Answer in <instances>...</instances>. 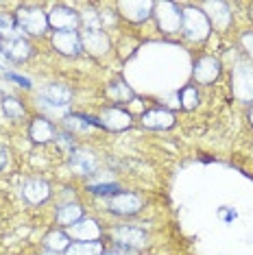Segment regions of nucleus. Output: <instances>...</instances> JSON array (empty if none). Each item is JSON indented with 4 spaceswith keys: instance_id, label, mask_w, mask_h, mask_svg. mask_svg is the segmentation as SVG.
<instances>
[{
    "instance_id": "nucleus-38",
    "label": "nucleus",
    "mask_w": 253,
    "mask_h": 255,
    "mask_svg": "<svg viewBox=\"0 0 253 255\" xmlns=\"http://www.w3.org/2000/svg\"><path fill=\"white\" fill-rule=\"evenodd\" d=\"M42 255H59V253H55V251H46V249H44V253Z\"/></svg>"
},
{
    "instance_id": "nucleus-13",
    "label": "nucleus",
    "mask_w": 253,
    "mask_h": 255,
    "mask_svg": "<svg viewBox=\"0 0 253 255\" xmlns=\"http://www.w3.org/2000/svg\"><path fill=\"white\" fill-rule=\"evenodd\" d=\"M22 196L31 203V205H39V203L50 199V185L42 181V179H28L22 185Z\"/></svg>"
},
{
    "instance_id": "nucleus-18",
    "label": "nucleus",
    "mask_w": 253,
    "mask_h": 255,
    "mask_svg": "<svg viewBox=\"0 0 253 255\" xmlns=\"http://www.w3.org/2000/svg\"><path fill=\"white\" fill-rule=\"evenodd\" d=\"M28 135H31V140H33V142L46 144V142L55 140V129H53V125H50L46 118H35V120L31 123Z\"/></svg>"
},
{
    "instance_id": "nucleus-36",
    "label": "nucleus",
    "mask_w": 253,
    "mask_h": 255,
    "mask_svg": "<svg viewBox=\"0 0 253 255\" xmlns=\"http://www.w3.org/2000/svg\"><path fill=\"white\" fill-rule=\"evenodd\" d=\"M103 255H133V253L125 251V249H116V251H109V253H103Z\"/></svg>"
},
{
    "instance_id": "nucleus-28",
    "label": "nucleus",
    "mask_w": 253,
    "mask_h": 255,
    "mask_svg": "<svg viewBox=\"0 0 253 255\" xmlns=\"http://www.w3.org/2000/svg\"><path fill=\"white\" fill-rule=\"evenodd\" d=\"M90 194H101V196H114L120 192V185L118 183H90Z\"/></svg>"
},
{
    "instance_id": "nucleus-27",
    "label": "nucleus",
    "mask_w": 253,
    "mask_h": 255,
    "mask_svg": "<svg viewBox=\"0 0 253 255\" xmlns=\"http://www.w3.org/2000/svg\"><path fill=\"white\" fill-rule=\"evenodd\" d=\"M2 112L7 118H22L24 116V107H22V103L18 101V98H13V96H9V98H4L2 101Z\"/></svg>"
},
{
    "instance_id": "nucleus-16",
    "label": "nucleus",
    "mask_w": 253,
    "mask_h": 255,
    "mask_svg": "<svg viewBox=\"0 0 253 255\" xmlns=\"http://www.w3.org/2000/svg\"><path fill=\"white\" fill-rule=\"evenodd\" d=\"M142 125L146 129H170L175 125V116L168 109H151V112L142 114Z\"/></svg>"
},
{
    "instance_id": "nucleus-23",
    "label": "nucleus",
    "mask_w": 253,
    "mask_h": 255,
    "mask_svg": "<svg viewBox=\"0 0 253 255\" xmlns=\"http://www.w3.org/2000/svg\"><path fill=\"white\" fill-rule=\"evenodd\" d=\"M81 44H85L90 48V53L94 50L96 55H103L107 50V37H105V33H101V31H88L85 33V39H81Z\"/></svg>"
},
{
    "instance_id": "nucleus-26",
    "label": "nucleus",
    "mask_w": 253,
    "mask_h": 255,
    "mask_svg": "<svg viewBox=\"0 0 253 255\" xmlns=\"http://www.w3.org/2000/svg\"><path fill=\"white\" fill-rule=\"evenodd\" d=\"M15 35H20L18 24H15V18L0 11V37L9 39V37H15Z\"/></svg>"
},
{
    "instance_id": "nucleus-24",
    "label": "nucleus",
    "mask_w": 253,
    "mask_h": 255,
    "mask_svg": "<svg viewBox=\"0 0 253 255\" xmlns=\"http://www.w3.org/2000/svg\"><path fill=\"white\" fill-rule=\"evenodd\" d=\"M66 255H103V245L96 242H74L66 249Z\"/></svg>"
},
{
    "instance_id": "nucleus-4",
    "label": "nucleus",
    "mask_w": 253,
    "mask_h": 255,
    "mask_svg": "<svg viewBox=\"0 0 253 255\" xmlns=\"http://www.w3.org/2000/svg\"><path fill=\"white\" fill-rule=\"evenodd\" d=\"M107 210L116 216H133L142 210V199L133 192H118L107 199Z\"/></svg>"
},
{
    "instance_id": "nucleus-7",
    "label": "nucleus",
    "mask_w": 253,
    "mask_h": 255,
    "mask_svg": "<svg viewBox=\"0 0 253 255\" xmlns=\"http://www.w3.org/2000/svg\"><path fill=\"white\" fill-rule=\"evenodd\" d=\"M79 22V13L68 7H55L48 15V26H53L55 31H77Z\"/></svg>"
},
{
    "instance_id": "nucleus-20",
    "label": "nucleus",
    "mask_w": 253,
    "mask_h": 255,
    "mask_svg": "<svg viewBox=\"0 0 253 255\" xmlns=\"http://www.w3.org/2000/svg\"><path fill=\"white\" fill-rule=\"evenodd\" d=\"M70 247V236L66 231H50L48 236L44 238V249L46 251H55V253H61Z\"/></svg>"
},
{
    "instance_id": "nucleus-34",
    "label": "nucleus",
    "mask_w": 253,
    "mask_h": 255,
    "mask_svg": "<svg viewBox=\"0 0 253 255\" xmlns=\"http://www.w3.org/2000/svg\"><path fill=\"white\" fill-rule=\"evenodd\" d=\"M7 161H9V150L4 146H0V170L7 166Z\"/></svg>"
},
{
    "instance_id": "nucleus-3",
    "label": "nucleus",
    "mask_w": 253,
    "mask_h": 255,
    "mask_svg": "<svg viewBox=\"0 0 253 255\" xmlns=\"http://www.w3.org/2000/svg\"><path fill=\"white\" fill-rule=\"evenodd\" d=\"M234 94L240 101H253V66L238 61L234 68Z\"/></svg>"
},
{
    "instance_id": "nucleus-32",
    "label": "nucleus",
    "mask_w": 253,
    "mask_h": 255,
    "mask_svg": "<svg viewBox=\"0 0 253 255\" xmlns=\"http://www.w3.org/2000/svg\"><path fill=\"white\" fill-rule=\"evenodd\" d=\"M243 46L247 48L249 57H253V33H245L243 35Z\"/></svg>"
},
{
    "instance_id": "nucleus-33",
    "label": "nucleus",
    "mask_w": 253,
    "mask_h": 255,
    "mask_svg": "<svg viewBox=\"0 0 253 255\" xmlns=\"http://www.w3.org/2000/svg\"><path fill=\"white\" fill-rule=\"evenodd\" d=\"M7 77L11 79V81H15V83H18L20 85V88H31V81H28V79H24V77H18V74H7Z\"/></svg>"
},
{
    "instance_id": "nucleus-29",
    "label": "nucleus",
    "mask_w": 253,
    "mask_h": 255,
    "mask_svg": "<svg viewBox=\"0 0 253 255\" xmlns=\"http://www.w3.org/2000/svg\"><path fill=\"white\" fill-rule=\"evenodd\" d=\"M179 98H181V107L183 109H194L199 105V92H197V88H183Z\"/></svg>"
},
{
    "instance_id": "nucleus-2",
    "label": "nucleus",
    "mask_w": 253,
    "mask_h": 255,
    "mask_svg": "<svg viewBox=\"0 0 253 255\" xmlns=\"http://www.w3.org/2000/svg\"><path fill=\"white\" fill-rule=\"evenodd\" d=\"M15 24H18L20 33L24 31L26 35H42L46 31V26H48V15H44L35 7H24L15 15Z\"/></svg>"
},
{
    "instance_id": "nucleus-19",
    "label": "nucleus",
    "mask_w": 253,
    "mask_h": 255,
    "mask_svg": "<svg viewBox=\"0 0 253 255\" xmlns=\"http://www.w3.org/2000/svg\"><path fill=\"white\" fill-rule=\"evenodd\" d=\"M81 218H83V207L79 205V203H68V205H61L59 210H57V223L66 225V227L79 223Z\"/></svg>"
},
{
    "instance_id": "nucleus-37",
    "label": "nucleus",
    "mask_w": 253,
    "mask_h": 255,
    "mask_svg": "<svg viewBox=\"0 0 253 255\" xmlns=\"http://www.w3.org/2000/svg\"><path fill=\"white\" fill-rule=\"evenodd\" d=\"M249 120H251V125H253V103H251V107H249Z\"/></svg>"
},
{
    "instance_id": "nucleus-6",
    "label": "nucleus",
    "mask_w": 253,
    "mask_h": 255,
    "mask_svg": "<svg viewBox=\"0 0 253 255\" xmlns=\"http://www.w3.org/2000/svg\"><path fill=\"white\" fill-rule=\"evenodd\" d=\"M155 18H157V24L159 28H162L164 33H168V35H172V33H177L181 28V11L177 4L172 2H159L155 4Z\"/></svg>"
},
{
    "instance_id": "nucleus-35",
    "label": "nucleus",
    "mask_w": 253,
    "mask_h": 255,
    "mask_svg": "<svg viewBox=\"0 0 253 255\" xmlns=\"http://www.w3.org/2000/svg\"><path fill=\"white\" fill-rule=\"evenodd\" d=\"M0 68H9V59H7V55H4V50H2V44H0Z\"/></svg>"
},
{
    "instance_id": "nucleus-25",
    "label": "nucleus",
    "mask_w": 253,
    "mask_h": 255,
    "mask_svg": "<svg viewBox=\"0 0 253 255\" xmlns=\"http://www.w3.org/2000/svg\"><path fill=\"white\" fill-rule=\"evenodd\" d=\"M66 127L70 131H88L90 127H101V123L96 118H88V116H68Z\"/></svg>"
},
{
    "instance_id": "nucleus-21",
    "label": "nucleus",
    "mask_w": 253,
    "mask_h": 255,
    "mask_svg": "<svg viewBox=\"0 0 253 255\" xmlns=\"http://www.w3.org/2000/svg\"><path fill=\"white\" fill-rule=\"evenodd\" d=\"M205 9L212 11V22H214L216 28H227V24L232 22V15H229L225 2H208Z\"/></svg>"
},
{
    "instance_id": "nucleus-9",
    "label": "nucleus",
    "mask_w": 253,
    "mask_h": 255,
    "mask_svg": "<svg viewBox=\"0 0 253 255\" xmlns=\"http://www.w3.org/2000/svg\"><path fill=\"white\" fill-rule=\"evenodd\" d=\"M70 98H72V90L66 88L61 83H53L48 88L42 90L37 101H44L48 105H55V107H63V109H70Z\"/></svg>"
},
{
    "instance_id": "nucleus-8",
    "label": "nucleus",
    "mask_w": 253,
    "mask_h": 255,
    "mask_svg": "<svg viewBox=\"0 0 253 255\" xmlns=\"http://www.w3.org/2000/svg\"><path fill=\"white\" fill-rule=\"evenodd\" d=\"M66 234L77 242H96L101 238V227L94 218H81L79 223L70 225Z\"/></svg>"
},
{
    "instance_id": "nucleus-11",
    "label": "nucleus",
    "mask_w": 253,
    "mask_h": 255,
    "mask_svg": "<svg viewBox=\"0 0 253 255\" xmlns=\"http://www.w3.org/2000/svg\"><path fill=\"white\" fill-rule=\"evenodd\" d=\"M221 74V61L214 59V57H201V59L194 63V79L203 85L214 83Z\"/></svg>"
},
{
    "instance_id": "nucleus-17",
    "label": "nucleus",
    "mask_w": 253,
    "mask_h": 255,
    "mask_svg": "<svg viewBox=\"0 0 253 255\" xmlns=\"http://www.w3.org/2000/svg\"><path fill=\"white\" fill-rule=\"evenodd\" d=\"M155 4L153 2H120V9H123L125 18L131 22H144L148 15H151Z\"/></svg>"
},
{
    "instance_id": "nucleus-10",
    "label": "nucleus",
    "mask_w": 253,
    "mask_h": 255,
    "mask_svg": "<svg viewBox=\"0 0 253 255\" xmlns=\"http://www.w3.org/2000/svg\"><path fill=\"white\" fill-rule=\"evenodd\" d=\"M99 123L103 129H109V131H125L131 127V116L125 112V109H118V107H109L101 114Z\"/></svg>"
},
{
    "instance_id": "nucleus-30",
    "label": "nucleus",
    "mask_w": 253,
    "mask_h": 255,
    "mask_svg": "<svg viewBox=\"0 0 253 255\" xmlns=\"http://www.w3.org/2000/svg\"><path fill=\"white\" fill-rule=\"evenodd\" d=\"M55 142L59 144V148L63 150V153H74L77 150V146H74V137H70L68 133H55Z\"/></svg>"
},
{
    "instance_id": "nucleus-14",
    "label": "nucleus",
    "mask_w": 253,
    "mask_h": 255,
    "mask_svg": "<svg viewBox=\"0 0 253 255\" xmlns=\"http://www.w3.org/2000/svg\"><path fill=\"white\" fill-rule=\"evenodd\" d=\"M2 50H4V55H7V59H9V61H15V63L28 59V57H31V53H33L31 44H28L26 39H22V35H15V37L4 39Z\"/></svg>"
},
{
    "instance_id": "nucleus-12",
    "label": "nucleus",
    "mask_w": 253,
    "mask_h": 255,
    "mask_svg": "<svg viewBox=\"0 0 253 255\" xmlns=\"http://www.w3.org/2000/svg\"><path fill=\"white\" fill-rule=\"evenodd\" d=\"M53 46L61 55H79L83 48L77 31H57L53 35Z\"/></svg>"
},
{
    "instance_id": "nucleus-22",
    "label": "nucleus",
    "mask_w": 253,
    "mask_h": 255,
    "mask_svg": "<svg viewBox=\"0 0 253 255\" xmlns=\"http://www.w3.org/2000/svg\"><path fill=\"white\" fill-rule=\"evenodd\" d=\"M107 96L112 98V101H116V103H126V101H133L135 98L133 90H131L125 81H112L109 88H107Z\"/></svg>"
},
{
    "instance_id": "nucleus-5",
    "label": "nucleus",
    "mask_w": 253,
    "mask_h": 255,
    "mask_svg": "<svg viewBox=\"0 0 253 255\" xmlns=\"http://www.w3.org/2000/svg\"><path fill=\"white\" fill-rule=\"evenodd\" d=\"M114 242H116L120 249H125V251H135V249H142L146 245L148 236H146L144 229L125 225V227L114 229Z\"/></svg>"
},
{
    "instance_id": "nucleus-31",
    "label": "nucleus",
    "mask_w": 253,
    "mask_h": 255,
    "mask_svg": "<svg viewBox=\"0 0 253 255\" xmlns=\"http://www.w3.org/2000/svg\"><path fill=\"white\" fill-rule=\"evenodd\" d=\"M83 22H85V26L90 28V31H99V15L94 13V11H88V13L83 15Z\"/></svg>"
},
{
    "instance_id": "nucleus-1",
    "label": "nucleus",
    "mask_w": 253,
    "mask_h": 255,
    "mask_svg": "<svg viewBox=\"0 0 253 255\" xmlns=\"http://www.w3.org/2000/svg\"><path fill=\"white\" fill-rule=\"evenodd\" d=\"M181 31L192 42H203L210 35V20L197 7H188L181 11Z\"/></svg>"
},
{
    "instance_id": "nucleus-15",
    "label": "nucleus",
    "mask_w": 253,
    "mask_h": 255,
    "mask_svg": "<svg viewBox=\"0 0 253 255\" xmlns=\"http://www.w3.org/2000/svg\"><path fill=\"white\" fill-rule=\"evenodd\" d=\"M70 166L72 170L77 172V175H92V172L96 170V166H99V161H96L94 153L88 148H79L74 150V153L70 155Z\"/></svg>"
},
{
    "instance_id": "nucleus-39",
    "label": "nucleus",
    "mask_w": 253,
    "mask_h": 255,
    "mask_svg": "<svg viewBox=\"0 0 253 255\" xmlns=\"http://www.w3.org/2000/svg\"><path fill=\"white\" fill-rule=\"evenodd\" d=\"M251 13H253V7H251Z\"/></svg>"
}]
</instances>
